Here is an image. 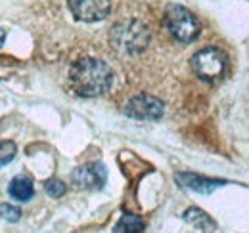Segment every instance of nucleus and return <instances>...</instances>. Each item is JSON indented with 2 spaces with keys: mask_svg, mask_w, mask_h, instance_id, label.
I'll list each match as a JSON object with an SVG mask.
<instances>
[{
  "mask_svg": "<svg viewBox=\"0 0 249 233\" xmlns=\"http://www.w3.org/2000/svg\"><path fill=\"white\" fill-rule=\"evenodd\" d=\"M144 232V220L136 214H124L113 228V233H142Z\"/></svg>",
  "mask_w": 249,
  "mask_h": 233,
  "instance_id": "obj_11",
  "label": "nucleus"
},
{
  "mask_svg": "<svg viewBox=\"0 0 249 233\" xmlns=\"http://www.w3.org/2000/svg\"><path fill=\"white\" fill-rule=\"evenodd\" d=\"M0 216H2L6 222H19L21 210H19L18 206H12V204H2V206H0Z\"/></svg>",
  "mask_w": 249,
  "mask_h": 233,
  "instance_id": "obj_14",
  "label": "nucleus"
},
{
  "mask_svg": "<svg viewBox=\"0 0 249 233\" xmlns=\"http://www.w3.org/2000/svg\"><path fill=\"white\" fill-rule=\"evenodd\" d=\"M184 220L190 222L194 228L201 230V232H213L215 230V222L199 208H188L186 214H184Z\"/></svg>",
  "mask_w": 249,
  "mask_h": 233,
  "instance_id": "obj_10",
  "label": "nucleus"
},
{
  "mask_svg": "<svg viewBox=\"0 0 249 233\" xmlns=\"http://www.w3.org/2000/svg\"><path fill=\"white\" fill-rule=\"evenodd\" d=\"M109 40L113 48L123 54H140L150 42V29L138 19L119 21L111 27Z\"/></svg>",
  "mask_w": 249,
  "mask_h": 233,
  "instance_id": "obj_2",
  "label": "nucleus"
},
{
  "mask_svg": "<svg viewBox=\"0 0 249 233\" xmlns=\"http://www.w3.org/2000/svg\"><path fill=\"white\" fill-rule=\"evenodd\" d=\"M226 61L228 59L222 50L209 46L192 56V69L201 81L215 83L218 79H222V75L226 71Z\"/></svg>",
  "mask_w": 249,
  "mask_h": 233,
  "instance_id": "obj_4",
  "label": "nucleus"
},
{
  "mask_svg": "<svg viewBox=\"0 0 249 233\" xmlns=\"http://www.w3.org/2000/svg\"><path fill=\"white\" fill-rule=\"evenodd\" d=\"M44 189H46V193H48L50 197H54V199L62 197L63 193L67 191L65 183L60 182V180H48V182H46V185H44Z\"/></svg>",
  "mask_w": 249,
  "mask_h": 233,
  "instance_id": "obj_13",
  "label": "nucleus"
},
{
  "mask_svg": "<svg viewBox=\"0 0 249 233\" xmlns=\"http://www.w3.org/2000/svg\"><path fill=\"white\" fill-rule=\"evenodd\" d=\"M69 84L81 98H96L109 92L113 84V71L102 59L81 58L69 69Z\"/></svg>",
  "mask_w": 249,
  "mask_h": 233,
  "instance_id": "obj_1",
  "label": "nucleus"
},
{
  "mask_svg": "<svg viewBox=\"0 0 249 233\" xmlns=\"http://www.w3.org/2000/svg\"><path fill=\"white\" fill-rule=\"evenodd\" d=\"M4 40H6V31H4V29H0V46L4 44Z\"/></svg>",
  "mask_w": 249,
  "mask_h": 233,
  "instance_id": "obj_15",
  "label": "nucleus"
},
{
  "mask_svg": "<svg viewBox=\"0 0 249 233\" xmlns=\"http://www.w3.org/2000/svg\"><path fill=\"white\" fill-rule=\"evenodd\" d=\"M71 180L79 189H102L107 182V170L102 163H89L75 168Z\"/></svg>",
  "mask_w": 249,
  "mask_h": 233,
  "instance_id": "obj_7",
  "label": "nucleus"
},
{
  "mask_svg": "<svg viewBox=\"0 0 249 233\" xmlns=\"http://www.w3.org/2000/svg\"><path fill=\"white\" fill-rule=\"evenodd\" d=\"M8 193L10 197H14L16 201H21V203H27L31 201L33 195H35V185L29 178L25 176H16L10 185H8Z\"/></svg>",
  "mask_w": 249,
  "mask_h": 233,
  "instance_id": "obj_9",
  "label": "nucleus"
},
{
  "mask_svg": "<svg viewBox=\"0 0 249 233\" xmlns=\"http://www.w3.org/2000/svg\"><path fill=\"white\" fill-rule=\"evenodd\" d=\"M165 29L167 33L178 40V42H194L199 36V21L196 19V16L186 10L184 6H169L165 10V17H163Z\"/></svg>",
  "mask_w": 249,
  "mask_h": 233,
  "instance_id": "obj_3",
  "label": "nucleus"
},
{
  "mask_svg": "<svg viewBox=\"0 0 249 233\" xmlns=\"http://www.w3.org/2000/svg\"><path fill=\"white\" fill-rule=\"evenodd\" d=\"M16 153H18V147H16L14 142H4L0 146V168L6 166L8 163H12L14 157H16Z\"/></svg>",
  "mask_w": 249,
  "mask_h": 233,
  "instance_id": "obj_12",
  "label": "nucleus"
},
{
  "mask_svg": "<svg viewBox=\"0 0 249 233\" xmlns=\"http://www.w3.org/2000/svg\"><path fill=\"white\" fill-rule=\"evenodd\" d=\"M177 180L180 182V185H184L192 191H197V193H213L217 187H222L226 183L222 180H209L199 174H186V172L177 174Z\"/></svg>",
  "mask_w": 249,
  "mask_h": 233,
  "instance_id": "obj_8",
  "label": "nucleus"
},
{
  "mask_svg": "<svg viewBox=\"0 0 249 233\" xmlns=\"http://www.w3.org/2000/svg\"><path fill=\"white\" fill-rule=\"evenodd\" d=\"M163 101L150 94H138L124 105V115L136 120H157L163 116Z\"/></svg>",
  "mask_w": 249,
  "mask_h": 233,
  "instance_id": "obj_5",
  "label": "nucleus"
},
{
  "mask_svg": "<svg viewBox=\"0 0 249 233\" xmlns=\"http://www.w3.org/2000/svg\"><path fill=\"white\" fill-rule=\"evenodd\" d=\"M67 4H69L71 14L75 16V19L85 21V23L106 19L111 10L109 0H69Z\"/></svg>",
  "mask_w": 249,
  "mask_h": 233,
  "instance_id": "obj_6",
  "label": "nucleus"
}]
</instances>
